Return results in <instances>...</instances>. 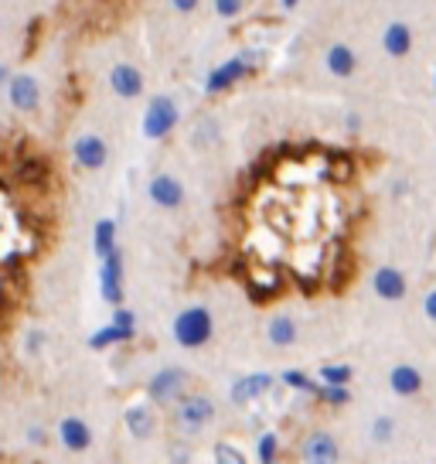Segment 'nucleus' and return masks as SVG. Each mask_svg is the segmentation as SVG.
Listing matches in <instances>:
<instances>
[{
    "instance_id": "nucleus-1",
    "label": "nucleus",
    "mask_w": 436,
    "mask_h": 464,
    "mask_svg": "<svg viewBox=\"0 0 436 464\" xmlns=\"http://www.w3.org/2000/svg\"><path fill=\"white\" fill-rule=\"evenodd\" d=\"M198 390V376L191 369H181V365H164L157 369L150 382H147V400L154 406H175L177 400H185L188 392Z\"/></svg>"
},
{
    "instance_id": "nucleus-2",
    "label": "nucleus",
    "mask_w": 436,
    "mask_h": 464,
    "mask_svg": "<svg viewBox=\"0 0 436 464\" xmlns=\"http://www.w3.org/2000/svg\"><path fill=\"white\" fill-rule=\"evenodd\" d=\"M215 417H218L215 400H212L208 392H198V390L188 392L185 400H177V403L171 406V423H175L177 434H185V437H198L202 430H208Z\"/></svg>"
},
{
    "instance_id": "nucleus-3",
    "label": "nucleus",
    "mask_w": 436,
    "mask_h": 464,
    "mask_svg": "<svg viewBox=\"0 0 436 464\" xmlns=\"http://www.w3.org/2000/svg\"><path fill=\"white\" fill-rule=\"evenodd\" d=\"M212 334H215V318H212V311L202 304L194 307H185L181 314L175 318V342L181 348H202L212 342Z\"/></svg>"
},
{
    "instance_id": "nucleus-4",
    "label": "nucleus",
    "mask_w": 436,
    "mask_h": 464,
    "mask_svg": "<svg viewBox=\"0 0 436 464\" xmlns=\"http://www.w3.org/2000/svg\"><path fill=\"white\" fill-rule=\"evenodd\" d=\"M181 123V110H177L175 96H154L147 102V113H144V137L150 140H167L175 127Z\"/></svg>"
},
{
    "instance_id": "nucleus-5",
    "label": "nucleus",
    "mask_w": 436,
    "mask_h": 464,
    "mask_svg": "<svg viewBox=\"0 0 436 464\" xmlns=\"http://www.w3.org/2000/svg\"><path fill=\"white\" fill-rule=\"evenodd\" d=\"M133 338H137V314H133L130 307L119 304L117 311H113L109 324H102L100 332L89 338V348H92V352H102V348H113V345H119V342H133Z\"/></svg>"
},
{
    "instance_id": "nucleus-6",
    "label": "nucleus",
    "mask_w": 436,
    "mask_h": 464,
    "mask_svg": "<svg viewBox=\"0 0 436 464\" xmlns=\"http://www.w3.org/2000/svg\"><path fill=\"white\" fill-rule=\"evenodd\" d=\"M100 290L106 304L119 307L123 304V249L113 246L106 256H102V270H100Z\"/></svg>"
},
{
    "instance_id": "nucleus-7",
    "label": "nucleus",
    "mask_w": 436,
    "mask_h": 464,
    "mask_svg": "<svg viewBox=\"0 0 436 464\" xmlns=\"http://www.w3.org/2000/svg\"><path fill=\"white\" fill-rule=\"evenodd\" d=\"M300 458L304 464H337L341 461V444H337V437L331 430H310L304 437V444H300Z\"/></svg>"
},
{
    "instance_id": "nucleus-8",
    "label": "nucleus",
    "mask_w": 436,
    "mask_h": 464,
    "mask_svg": "<svg viewBox=\"0 0 436 464\" xmlns=\"http://www.w3.org/2000/svg\"><path fill=\"white\" fill-rule=\"evenodd\" d=\"M7 100L14 106L17 113H38L42 110V86H38V79L28 72H17L7 79Z\"/></svg>"
},
{
    "instance_id": "nucleus-9",
    "label": "nucleus",
    "mask_w": 436,
    "mask_h": 464,
    "mask_svg": "<svg viewBox=\"0 0 436 464\" xmlns=\"http://www.w3.org/2000/svg\"><path fill=\"white\" fill-rule=\"evenodd\" d=\"M277 390V376L273 372H249V376L235 379L232 390H229V400L235 406H249L262 400V396H270V392Z\"/></svg>"
},
{
    "instance_id": "nucleus-10",
    "label": "nucleus",
    "mask_w": 436,
    "mask_h": 464,
    "mask_svg": "<svg viewBox=\"0 0 436 464\" xmlns=\"http://www.w3.org/2000/svg\"><path fill=\"white\" fill-rule=\"evenodd\" d=\"M246 75H249V58L246 55H235V58L222 62L218 69H212V72H208V79H204V92H208V96L229 92V89L239 86Z\"/></svg>"
},
{
    "instance_id": "nucleus-11",
    "label": "nucleus",
    "mask_w": 436,
    "mask_h": 464,
    "mask_svg": "<svg viewBox=\"0 0 436 464\" xmlns=\"http://www.w3.org/2000/svg\"><path fill=\"white\" fill-rule=\"evenodd\" d=\"M147 195H150V202L157 205V208H164V212H175V208H181L185 205V185L177 181L175 174L160 171L150 178V185H147Z\"/></svg>"
},
{
    "instance_id": "nucleus-12",
    "label": "nucleus",
    "mask_w": 436,
    "mask_h": 464,
    "mask_svg": "<svg viewBox=\"0 0 436 464\" xmlns=\"http://www.w3.org/2000/svg\"><path fill=\"white\" fill-rule=\"evenodd\" d=\"M72 158L86 171H102L109 164V144L102 140L100 133H82V137H75Z\"/></svg>"
},
{
    "instance_id": "nucleus-13",
    "label": "nucleus",
    "mask_w": 436,
    "mask_h": 464,
    "mask_svg": "<svg viewBox=\"0 0 436 464\" xmlns=\"http://www.w3.org/2000/svg\"><path fill=\"white\" fill-rule=\"evenodd\" d=\"M123 423H127L133 440H150L157 434V410H154V403H130L123 410Z\"/></svg>"
},
{
    "instance_id": "nucleus-14",
    "label": "nucleus",
    "mask_w": 436,
    "mask_h": 464,
    "mask_svg": "<svg viewBox=\"0 0 436 464\" xmlns=\"http://www.w3.org/2000/svg\"><path fill=\"white\" fill-rule=\"evenodd\" d=\"M109 89L117 92L119 100H137V96H144V72L137 65L119 62V65L109 69Z\"/></svg>"
},
{
    "instance_id": "nucleus-15",
    "label": "nucleus",
    "mask_w": 436,
    "mask_h": 464,
    "mask_svg": "<svg viewBox=\"0 0 436 464\" xmlns=\"http://www.w3.org/2000/svg\"><path fill=\"white\" fill-rule=\"evenodd\" d=\"M372 287H375V294L382 297V301H403L409 290V280L406 274L399 270V266H382V270H375V276H372Z\"/></svg>"
},
{
    "instance_id": "nucleus-16",
    "label": "nucleus",
    "mask_w": 436,
    "mask_h": 464,
    "mask_svg": "<svg viewBox=\"0 0 436 464\" xmlns=\"http://www.w3.org/2000/svg\"><path fill=\"white\" fill-rule=\"evenodd\" d=\"M59 440L65 444V450L82 454V450L92 448V430H89V423L82 417H65L59 423Z\"/></svg>"
},
{
    "instance_id": "nucleus-17",
    "label": "nucleus",
    "mask_w": 436,
    "mask_h": 464,
    "mask_svg": "<svg viewBox=\"0 0 436 464\" xmlns=\"http://www.w3.org/2000/svg\"><path fill=\"white\" fill-rule=\"evenodd\" d=\"M389 390H393L395 396H420L422 392V372L409 362L395 365L393 372H389Z\"/></svg>"
},
{
    "instance_id": "nucleus-18",
    "label": "nucleus",
    "mask_w": 436,
    "mask_h": 464,
    "mask_svg": "<svg viewBox=\"0 0 436 464\" xmlns=\"http://www.w3.org/2000/svg\"><path fill=\"white\" fill-rule=\"evenodd\" d=\"M324 65H327V72L337 75V79H351V75L358 72V55L351 52L348 44H331L327 55H324Z\"/></svg>"
},
{
    "instance_id": "nucleus-19",
    "label": "nucleus",
    "mask_w": 436,
    "mask_h": 464,
    "mask_svg": "<svg viewBox=\"0 0 436 464\" xmlns=\"http://www.w3.org/2000/svg\"><path fill=\"white\" fill-rule=\"evenodd\" d=\"M382 48L389 52L393 58H406L412 52V28L403 24V21H393L385 34H382Z\"/></svg>"
},
{
    "instance_id": "nucleus-20",
    "label": "nucleus",
    "mask_w": 436,
    "mask_h": 464,
    "mask_svg": "<svg viewBox=\"0 0 436 464\" xmlns=\"http://www.w3.org/2000/svg\"><path fill=\"white\" fill-rule=\"evenodd\" d=\"M297 321L290 318V314H277V318L266 324V338L273 342L277 348H290L293 342H297Z\"/></svg>"
},
{
    "instance_id": "nucleus-21",
    "label": "nucleus",
    "mask_w": 436,
    "mask_h": 464,
    "mask_svg": "<svg viewBox=\"0 0 436 464\" xmlns=\"http://www.w3.org/2000/svg\"><path fill=\"white\" fill-rule=\"evenodd\" d=\"M92 246H96V256H100V260L117 246V222H113V218H100V222H96V229H92Z\"/></svg>"
},
{
    "instance_id": "nucleus-22",
    "label": "nucleus",
    "mask_w": 436,
    "mask_h": 464,
    "mask_svg": "<svg viewBox=\"0 0 436 464\" xmlns=\"http://www.w3.org/2000/svg\"><path fill=\"white\" fill-rule=\"evenodd\" d=\"M318 379L324 382V386H348L351 379H355V369H351V365H341V362H327V365H320Z\"/></svg>"
},
{
    "instance_id": "nucleus-23",
    "label": "nucleus",
    "mask_w": 436,
    "mask_h": 464,
    "mask_svg": "<svg viewBox=\"0 0 436 464\" xmlns=\"http://www.w3.org/2000/svg\"><path fill=\"white\" fill-rule=\"evenodd\" d=\"M212 458H215V464H249V458L235 448L232 440H218L212 448Z\"/></svg>"
},
{
    "instance_id": "nucleus-24",
    "label": "nucleus",
    "mask_w": 436,
    "mask_h": 464,
    "mask_svg": "<svg viewBox=\"0 0 436 464\" xmlns=\"http://www.w3.org/2000/svg\"><path fill=\"white\" fill-rule=\"evenodd\" d=\"M314 396H318V400H324L327 406H345V403H351V390H348V386H324V382H318Z\"/></svg>"
},
{
    "instance_id": "nucleus-25",
    "label": "nucleus",
    "mask_w": 436,
    "mask_h": 464,
    "mask_svg": "<svg viewBox=\"0 0 436 464\" xmlns=\"http://www.w3.org/2000/svg\"><path fill=\"white\" fill-rule=\"evenodd\" d=\"M256 454H260V464H277L280 458V437L273 430H266L256 444Z\"/></svg>"
},
{
    "instance_id": "nucleus-26",
    "label": "nucleus",
    "mask_w": 436,
    "mask_h": 464,
    "mask_svg": "<svg viewBox=\"0 0 436 464\" xmlns=\"http://www.w3.org/2000/svg\"><path fill=\"white\" fill-rule=\"evenodd\" d=\"M393 437H395V417L382 413V417L372 420V440L375 444H393Z\"/></svg>"
},
{
    "instance_id": "nucleus-27",
    "label": "nucleus",
    "mask_w": 436,
    "mask_h": 464,
    "mask_svg": "<svg viewBox=\"0 0 436 464\" xmlns=\"http://www.w3.org/2000/svg\"><path fill=\"white\" fill-rule=\"evenodd\" d=\"M280 379H283V382H287L290 390L310 392V396H314V390H318V379H310L307 372H297V369H287V372H283Z\"/></svg>"
},
{
    "instance_id": "nucleus-28",
    "label": "nucleus",
    "mask_w": 436,
    "mask_h": 464,
    "mask_svg": "<svg viewBox=\"0 0 436 464\" xmlns=\"http://www.w3.org/2000/svg\"><path fill=\"white\" fill-rule=\"evenodd\" d=\"M242 11H246V0H215L218 17H239Z\"/></svg>"
},
{
    "instance_id": "nucleus-29",
    "label": "nucleus",
    "mask_w": 436,
    "mask_h": 464,
    "mask_svg": "<svg viewBox=\"0 0 436 464\" xmlns=\"http://www.w3.org/2000/svg\"><path fill=\"white\" fill-rule=\"evenodd\" d=\"M42 345H44V332H38V328L28 332V338H24V352H28V355H38Z\"/></svg>"
},
{
    "instance_id": "nucleus-30",
    "label": "nucleus",
    "mask_w": 436,
    "mask_h": 464,
    "mask_svg": "<svg viewBox=\"0 0 436 464\" xmlns=\"http://www.w3.org/2000/svg\"><path fill=\"white\" fill-rule=\"evenodd\" d=\"M198 4H202V0H171V7H175L177 14H194Z\"/></svg>"
},
{
    "instance_id": "nucleus-31",
    "label": "nucleus",
    "mask_w": 436,
    "mask_h": 464,
    "mask_svg": "<svg viewBox=\"0 0 436 464\" xmlns=\"http://www.w3.org/2000/svg\"><path fill=\"white\" fill-rule=\"evenodd\" d=\"M422 314H426L430 321H436V290L426 294V301H422Z\"/></svg>"
},
{
    "instance_id": "nucleus-32",
    "label": "nucleus",
    "mask_w": 436,
    "mask_h": 464,
    "mask_svg": "<svg viewBox=\"0 0 436 464\" xmlns=\"http://www.w3.org/2000/svg\"><path fill=\"white\" fill-rule=\"evenodd\" d=\"M28 437L34 440V444H44V430H42V427H28Z\"/></svg>"
},
{
    "instance_id": "nucleus-33",
    "label": "nucleus",
    "mask_w": 436,
    "mask_h": 464,
    "mask_svg": "<svg viewBox=\"0 0 436 464\" xmlns=\"http://www.w3.org/2000/svg\"><path fill=\"white\" fill-rule=\"evenodd\" d=\"M7 79H11V69L0 62V86H7Z\"/></svg>"
},
{
    "instance_id": "nucleus-34",
    "label": "nucleus",
    "mask_w": 436,
    "mask_h": 464,
    "mask_svg": "<svg viewBox=\"0 0 436 464\" xmlns=\"http://www.w3.org/2000/svg\"><path fill=\"white\" fill-rule=\"evenodd\" d=\"M362 127V120H358V113H348V130H358Z\"/></svg>"
},
{
    "instance_id": "nucleus-35",
    "label": "nucleus",
    "mask_w": 436,
    "mask_h": 464,
    "mask_svg": "<svg viewBox=\"0 0 436 464\" xmlns=\"http://www.w3.org/2000/svg\"><path fill=\"white\" fill-rule=\"evenodd\" d=\"M280 4H283V11H293V7L300 4V0H280Z\"/></svg>"
}]
</instances>
